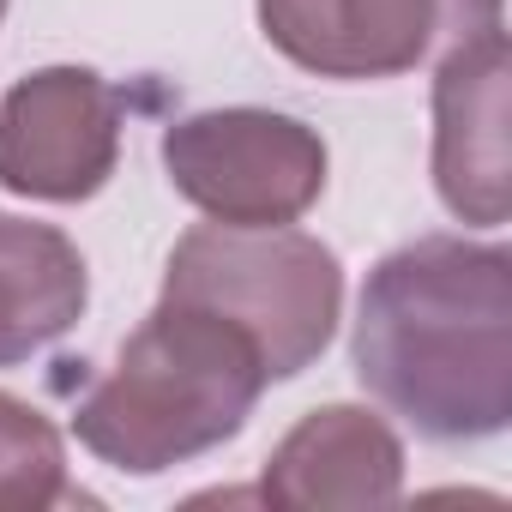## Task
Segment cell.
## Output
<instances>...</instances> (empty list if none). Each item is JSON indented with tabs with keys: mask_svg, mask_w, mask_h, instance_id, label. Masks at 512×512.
I'll list each match as a JSON object with an SVG mask.
<instances>
[{
	"mask_svg": "<svg viewBox=\"0 0 512 512\" xmlns=\"http://www.w3.org/2000/svg\"><path fill=\"white\" fill-rule=\"evenodd\" d=\"M272 386L260 344L235 320L157 296L145 326L121 344L115 368L79 398L73 434L121 476H163L235 440Z\"/></svg>",
	"mask_w": 512,
	"mask_h": 512,
	"instance_id": "obj_2",
	"label": "cell"
},
{
	"mask_svg": "<svg viewBox=\"0 0 512 512\" xmlns=\"http://www.w3.org/2000/svg\"><path fill=\"white\" fill-rule=\"evenodd\" d=\"M61 500H73V482L55 422L37 404L0 392V512H49Z\"/></svg>",
	"mask_w": 512,
	"mask_h": 512,
	"instance_id": "obj_10",
	"label": "cell"
},
{
	"mask_svg": "<svg viewBox=\"0 0 512 512\" xmlns=\"http://www.w3.org/2000/svg\"><path fill=\"white\" fill-rule=\"evenodd\" d=\"M0 19H7V0H0Z\"/></svg>",
	"mask_w": 512,
	"mask_h": 512,
	"instance_id": "obj_11",
	"label": "cell"
},
{
	"mask_svg": "<svg viewBox=\"0 0 512 512\" xmlns=\"http://www.w3.org/2000/svg\"><path fill=\"white\" fill-rule=\"evenodd\" d=\"M404 494V446L362 404L308 410L266 458L260 500L284 512H374Z\"/></svg>",
	"mask_w": 512,
	"mask_h": 512,
	"instance_id": "obj_8",
	"label": "cell"
},
{
	"mask_svg": "<svg viewBox=\"0 0 512 512\" xmlns=\"http://www.w3.org/2000/svg\"><path fill=\"white\" fill-rule=\"evenodd\" d=\"M91 278L55 223L0 211V368H19L79 326Z\"/></svg>",
	"mask_w": 512,
	"mask_h": 512,
	"instance_id": "obj_9",
	"label": "cell"
},
{
	"mask_svg": "<svg viewBox=\"0 0 512 512\" xmlns=\"http://www.w3.org/2000/svg\"><path fill=\"white\" fill-rule=\"evenodd\" d=\"M488 25H500V0H260L266 43L320 79H392L440 37Z\"/></svg>",
	"mask_w": 512,
	"mask_h": 512,
	"instance_id": "obj_6",
	"label": "cell"
},
{
	"mask_svg": "<svg viewBox=\"0 0 512 512\" xmlns=\"http://www.w3.org/2000/svg\"><path fill=\"white\" fill-rule=\"evenodd\" d=\"M163 296L199 302L235 320L272 380H296L338 332L344 314V266L338 253L290 223L241 229V223H199L175 241Z\"/></svg>",
	"mask_w": 512,
	"mask_h": 512,
	"instance_id": "obj_3",
	"label": "cell"
},
{
	"mask_svg": "<svg viewBox=\"0 0 512 512\" xmlns=\"http://www.w3.org/2000/svg\"><path fill=\"white\" fill-rule=\"evenodd\" d=\"M169 187L211 223H296L326 193V139L278 109H205L163 133Z\"/></svg>",
	"mask_w": 512,
	"mask_h": 512,
	"instance_id": "obj_4",
	"label": "cell"
},
{
	"mask_svg": "<svg viewBox=\"0 0 512 512\" xmlns=\"http://www.w3.org/2000/svg\"><path fill=\"white\" fill-rule=\"evenodd\" d=\"M434 187L458 223L500 229L512 211L506 163V31H470L434 73Z\"/></svg>",
	"mask_w": 512,
	"mask_h": 512,
	"instance_id": "obj_7",
	"label": "cell"
},
{
	"mask_svg": "<svg viewBox=\"0 0 512 512\" xmlns=\"http://www.w3.org/2000/svg\"><path fill=\"white\" fill-rule=\"evenodd\" d=\"M356 380L428 440H488L512 422V253L422 235L368 272Z\"/></svg>",
	"mask_w": 512,
	"mask_h": 512,
	"instance_id": "obj_1",
	"label": "cell"
},
{
	"mask_svg": "<svg viewBox=\"0 0 512 512\" xmlns=\"http://www.w3.org/2000/svg\"><path fill=\"white\" fill-rule=\"evenodd\" d=\"M121 163V91L91 67H43L0 103V187L79 205Z\"/></svg>",
	"mask_w": 512,
	"mask_h": 512,
	"instance_id": "obj_5",
	"label": "cell"
}]
</instances>
